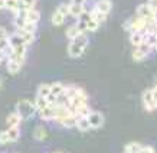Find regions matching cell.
Returning a JSON list of instances; mask_svg holds the SVG:
<instances>
[{
	"label": "cell",
	"instance_id": "1",
	"mask_svg": "<svg viewBox=\"0 0 157 153\" xmlns=\"http://www.w3.org/2000/svg\"><path fill=\"white\" fill-rule=\"evenodd\" d=\"M88 43H90L88 36H86L85 33H81L79 36H76L75 39L69 41L68 48H67L68 55H69L71 58H79L82 53H84V51L86 49Z\"/></svg>",
	"mask_w": 157,
	"mask_h": 153
},
{
	"label": "cell",
	"instance_id": "2",
	"mask_svg": "<svg viewBox=\"0 0 157 153\" xmlns=\"http://www.w3.org/2000/svg\"><path fill=\"white\" fill-rule=\"evenodd\" d=\"M36 107H35V103L29 100H19L17 104H16V113L22 117V120H28L32 119L35 114H36Z\"/></svg>",
	"mask_w": 157,
	"mask_h": 153
},
{
	"label": "cell",
	"instance_id": "3",
	"mask_svg": "<svg viewBox=\"0 0 157 153\" xmlns=\"http://www.w3.org/2000/svg\"><path fill=\"white\" fill-rule=\"evenodd\" d=\"M136 16L141 18L147 23H151V25H154L157 22V12L148 3H143V5L138 6L137 10H136Z\"/></svg>",
	"mask_w": 157,
	"mask_h": 153
},
{
	"label": "cell",
	"instance_id": "4",
	"mask_svg": "<svg viewBox=\"0 0 157 153\" xmlns=\"http://www.w3.org/2000/svg\"><path fill=\"white\" fill-rule=\"evenodd\" d=\"M153 52V46L148 42H143L140 46H136L133 51V59L134 61H143Z\"/></svg>",
	"mask_w": 157,
	"mask_h": 153
},
{
	"label": "cell",
	"instance_id": "5",
	"mask_svg": "<svg viewBox=\"0 0 157 153\" xmlns=\"http://www.w3.org/2000/svg\"><path fill=\"white\" fill-rule=\"evenodd\" d=\"M86 119L90 121L91 129H100L101 126L104 124V116L101 114L100 111H91L90 114L86 116Z\"/></svg>",
	"mask_w": 157,
	"mask_h": 153
},
{
	"label": "cell",
	"instance_id": "6",
	"mask_svg": "<svg viewBox=\"0 0 157 153\" xmlns=\"http://www.w3.org/2000/svg\"><path fill=\"white\" fill-rule=\"evenodd\" d=\"M141 101H143L144 108H146L147 111H154L157 108V104L154 103V100H153L151 90H146V91H144L143 97H141Z\"/></svg>",
	"mask_w": 157,
	"mask_h": 153
},
{
	"label": "cell",
	"instance_id": "7",
	"mask_svg": "<svg viewBox=\"0 0 157 153\" xmlns=\"http://www.w3.org/2000/svg\"><path fill=\"white\" fill-rule=\"evenodd\" d=\"M94 9L100 13H104L108 16L111 9H113V2L111 0H97L95 5H94Z\"/></svg>",
	"mask_w": 157,
	"mask_h": 153
},
{
	"label": "cell",
	"instance_id": "8",
	"mask_svg": "<svg viewBox=\"0 0 157 153\" xmlns=\"http://www.w3.org/2000/svg\"><path fill=\"white\" fill-rule=\"evenodd\" d=\"M146 38H147V35L144 32H131L130 33V42H131V45L134 48L140 46L143 42H146Z\"/></svg>",
	"mask_w": 157,
	"mask_h": 153
},
{
	"label": "cell",
	"instance_id": "9",
	"mask_svg": "<svg viewBox=\"0 0 157 153\" xmlns=\"http://www.w3.org/2000/svg\"><path fill=\"white\" fill-rule=\"evenodd\" d=\"M86 10L85 5H75V3H69V16L78 19L84 12Z\"/></svg>",
	"mask_w": 157,
	"mask_h": 153
},
{
	"label": "cell",
	"instance_id": "10",
	"mask_svg": "<svg viewBox=\"0 0 157 153\" xmlns=\"http://www.w3.org/2000/svg\"><path fill=\"white\" fill-rule=\"evenodd\" d=\"M9 45H10V48H16V46H22V45H26L25 43V41L22 39V36H20L17 32H14V33L9 35ZM28 46V45H26Z\"/></svg>",
	"mask_w": 157,
	"mask_h": 153
},
{
	"label": "cell",
	"instance_id": "11",
	"mask_svg": "<svg viewBox=\"0 0 157 153\" xmlns=\"http://www.w3.org/2000/svg\"><path fill=\"white\" fill-rule=\"evenodd\" d=\"M5 9L10 10L13 14H16L20 9H22L20 0H5Z\"/></svg>",
	"mask_w": 157,
	"mask_h": 153
},
{
	"label": "cell",
	"instance_id": "12",
	"mask_svg": "<svg viewBox=\"0 0 157 153\" xmlns=\"http://www.w3.org/2000/svg\"><path fill=\"white\" fill-rule=\"evenodd\" d=\"M26 10V9H25ZM40 20V13H39L38 10L35 9H28L26 10V22H30V23H36Z\"/></svg>",
	"mask_w": 157,
	"mask_h": 153
},
{
	"label": "cell",
	"instance_id": "13",
	"mask_svg": "<svg viewBox=\"0 0 157 153\" xmlns=\"http://www.w3.org/2000/svg\"><path fill=\"white\" fill-rule=\"evenodd\" d=\"M6 68H7V72L9 74H17L20 71V68H22V64H19L17 61H14V59H6Z\"/></svg>",
	"mask_w": 157,
	"mask_h": 153
},
{
	"label": "cell",
	"instance_id": "14",
	"mask_svg": "<svg viewBox=\"0 0 157 153\" xmlns=\"http://www.w3.org/2000/svg\"><path fill=\"white\" fill-rule=\"evenodd\" d=\"M16 32L22 36L26 45H30L35 42V32H29V30H23V29H16Z\"/></svg>",
	"mask_w": 157,
	"mask_h": 153
},
{
	"label": "cell",
	"instance_id": "15",
	"mask_svg": "<svg viewBox=\"0 0 157 153\" xmlns=\"http://www.w3.org/2000/svg\"><path fill=\"white\" fill-rule=\"evenodd\" d=\"M6 123H7L9 127H19L20 123H22V117H20L17 113H12V114L7 116Z\"/></svg>",
	"mask_w": 157,
	"mask_h": 153
},
{
	"label": "cell",
	"instance_id": "16",
	"mask_svg": "<svg viewBox=\"0 0 157 153\" xmlns=\"http://www.w3.org/2000/svg\"><path fill=\"white\" fill-rule=\"evenodd\" d=\"M76 120H78V117H76L75 114H69V116H67V117H63L59 123H61L63 127H67V129H72V127L76 126Z\"/></svg>",
	"mask_w": 157,
	"mask_h": 153
},
{
	"label": "cell",
	"instance_id": "17",
	"mask_svg": "<svg viewBox=\"0 0 157 153\" xmlns=\"http://www.w3.org/2000/svg\"><path fill=\"white\" fill-rule=\"evenodd\" d=\"M98 28H100V23L88 12V16H86V32H95V30H98Z\"/></svg>",
	"mask_w": 157,
	"mask_h": 153
},
{
	"label": "cell",
	"instance_id": "18",
	"mask_svg": "<svg viewBox=\"0 0 157 153\" xmlns=\"http://www.w3.org/2000/svg\"><path fill=\"white\" fill-rule=\"evenodd\" d=\"M65 88L67 87L63 85L62 82H52L51 84V94L52 96H55V97H58V96H61V94H63L65 92Z\"/></svg>",
	"mask_w": 157,
	"mask_h": 153
},
{
	"label": "cell",
	"instance_id": "19",
	"mask_svg": "<svg viewBox=\"0 0 157 153\" xmlns=\"http://www.w3.org/2000/svg\"><path fill=\"white\" fill-rule=\"evenodd\" d=\"M65 19H67V18H65V16H63V14L61 13V12H59V10H55V12H53L52 13V18H51V22H52V25L53 26H61V25H63V22H65Z\"/></svg>",
	"mask_w": 157,
	"mask_h": 153
},
{
	"label": "cell",
	"instance_id": "20",
	"mask_svg": "<svg viewBox=\"0 0 157 153\" xmlns=\"http://www.w3.org/2000/svg\"><path fill=\"white\" fill-rule=\"evenodd\" d=\"M75 127L79 130V131H88V130L91 129L90 121H88V119H86V117H78Z\"/></svg>",
	"mask_w": 157,
	"mask_h": 153
},
{
	"label": "cell",
	"instance_id": "21",
	"mask_svg": "<svg viewBox=\"0 0 157 153\" xmlns=\"http://www.w3.org/2000/svg\"><path fill=\"white\" fill-rule=\"evenodd\" d=\"M6 134H7V139L9 142H16V140L20 137V130L19 127H9V129L6 130Z\"/></svg>",
	"mask_w": 157,
	"mask_h": 153
},
{
	"label": "cell",
	"instance_id": "22",
	"mask_svg": "<svg viewBox=\"0 0 157 153\" xmlns=\"http://www.w3.org/2000/svg\"><path fill=\"white\" fill-rule=\"evenodd\" d=\"M90 113H91V110H90V105H88V103H86V104L79 105V107H76L75 110H74V114H75L76 117H86Z\"/></svg>",
	"mask_w": 157,
	"mask_h": 153
},
{
	"label": "cell",
	"instance_id": "23",
	"mask_svg": "<svg viewBox=\"0 0 157 153\" xmlns=\"http://www.w3.org/2000/svg\"><path fill=\"white\" fill-rule=\"evenodd\" d=\"M39 116H40V119L43 120H53V107L52 105H48V107H45L42 110L38 111Z\"/></svg>",
	"mask_w": 157,
	"mask_h": 153
},
{
	"label": "cell",
	"instance_id": "24",
	"mask_svg": "<svg viewBox=\"0 0 157 153\" xmlns=\"http://www.w3.org/2000/svg\"><path fill=\"white\" fill-rule=\"evenodd\" d=\"M82 32L78 29V26L76 25H74V26H69V28L65 30V36H67L69 41H72V39H75L76 36H79Z\"/></svg>",
	"mask_w": 157,
	"mask_h": 153
},
{
	"label": "cell",
	"instance_id": "25",
	"mask_svg": "<svg viewBox=\"0 0 157 153\" xmlns=\"http://www.w3.org/2000/svg\"><path fill=\"white\" fill-rule=\"evenodd\" d=\"M140 149H141V144L138 142H131L124 146V153H140Z\"/></svg>",
	"mask_w": 157,
	"mask_h": 153
},
{
	"label": "cell",
	"instance_id": "26",
	"mask_svg": "<svg viewBox=\"0 0 157 153\" xmlns=\"http://www.w3.org/2000/svg\"><path fill=\"white\" fill-rule=\"evenodd\" d=\"M46 136H48V133H46V129L43 127V126H38L36 129L33 130V137L36 140H45L46 139Z\"/></svg>",
	"mask_w": 157,
	"mask_h": 153
},
{
	"label": "cell",
	"instance_id": "27",
	"mask_svg": "<svg viewBox=\"0 0 157 153\" xmlns=\"http://www.w3.org/2000/svg\"><path fill=\"white\" fill-rule=\"evenodd\" d=\"M51 94V84H40L38 87V91H36V96L39 97H48Z\"/></svg>",
	"mask_w": 157,
	"mask_h": 153
},
{
	"label": "cell",
	"instance_id": "28",
	"mask_svg": "<svg viewBox=\"0 0 157 153\" xmlns=\"http://www.w3.org/2000/svg\"><path fill=\"white\" fill-rule=\"evenodd\" d=\"M48 100H46V97H39L36 96V100H35V107H36V110H42L45 107H48Z\"/></svg>",
	"mask_w": 157,
	"mask_h": 153
},
{
	"label": "cell",
	"instance_id": "29",
	"mask_svg": "<svg viewBox=\"0 0 157 153\" xmlns=\"http://www.w3.org/2000/svg\"><path fill=\"white\" fill-rule=\"evenodd\" d=\"M90 13H91V16L94 18V19L98 22V23H102V22H105V19H107V14H104V13H100V12H97L95 9H92V10H90Z\"/></svg>",
	"mask_w": 157,
	"mask_h": 153
},
{
	"label": "cell",
	"instance_id": "30",
	"mask_svg": "<svg viewBox=\"0 0 157 153\" xmlns=\"http://www.w3.org/2000/svg\"><path fill=\"white\" fill-rule=\"evenodd\" d=\"M20 5H22V9H33L36 0H20Z\"/></svg>",
	"mask_w": 157,
	"mask_h": 153
},
{
	"label": "cell",
	"instance_id": "31",
	"mask_svg": "<svg viewBox=\"0 0 157 153\" xmlns=\"http://www.w3.org/2000/svg\"><path fill=\"white\" fill-rule=\"evenodd\" d=\"M58 10H59L65 18H68V16H69V3H62V5L58 7Z\"/></svg>",
	"mask_w": 157,
	"mask_h": 153
},
{
	"label": "cell",
	"instance_id": "32",
	"mask_svg": "<svg viewBox=\"0 0 157 153\" xmlns=\"http://www.w3.org/2000/svg\"><path fill=\"white\" fill-rule=\"evenodd\" d=\"M10 143L9 139H7V134H6V130L5 131H0V144H7Z\"/></svg>",
	"mask_w": 157,
	"mask_h": 153
},
{
	"label": "cell",
	"instance_id": "33",
	"mask_svg": "<svg viewBox=\"0 0 157 153\" xmlns=\"http://www.w3.org/2000/svg\"><path fill=\"white\" fill-rule=\"evenodd\" d=\"M140 153H156V150H154L151 146H141Z\"/></svg>",
	"mask_w": 157,
	"mask_h": 153
},
{
	"label": "cell",
	"instance_id": "34",
	"mask_svg": "<svg viewBox=\"0 0 157 153\" xmlns=\"http://www.w3.org/2000/svg\"><path fill=\"white\" fill-rule=\"evenodd\" d=\"M9 38V33H7V30L5 28H2L0 26V39H7Z\"/></svg>",
	"mask_w": 157,
	"mask_h": 153
},
{
	"label": "cell",
	"instance_id": "35",
	"mask_svg": "<svg viewBox=\"0 0 157 153\" xmlns=\"http://www.w3.org/2000/svg\"><path fill=\"white\" fill-rule=\"evenodd\" d=\"M151 94H153V100H154V103L157 104V84H156V87L151 90Z\"/></svg>",
	"mask_w": 157,
	"mask_h": 153
},
{
	"label": "cell",
	"instance_id": "36",
	"mask_svg": "<svg viewBox=\"0 0 157 153\" xmlns=\"http://www.w3.org/2000/svg\"><path fill=\"white\" fill-rule=\"evenodd\" d=\"M86 0H71V3H75V5H85Z\"/></svg>",
	"mask_w": 157,
	"mask_h": 153
},
{
	"label": "cell",
	"instance_id": "37",
	"mask_svg": "<svg viewBox=\"0 0 157 153\" xmlns=\"http://www.w3.org/2000/svg\"><path fill=\"white\" fill-rule=\"evenodd\" d=\"M153 49L157 51V32L154 33V42H153Z\"/></svg>",
	"mask_w": 157,
	"mask_h": 153
},
{
	"label": "cell",
	"instance_id": "38",
	"mask_svg": "<svg viewBox=\"0 0 157 153\" xmlns=\"http://www.w3.org/2000/svg\"><path fill=\"white\" fill-rule=\"evenodd\" d=\"M3 59H6V53H5V51H2V49H0V64H2Z\"/></svg>",
	"mask_w": 157,
	"mask_h": 153
},
{
	"label": "cell",
	"instance_id": "39",
	"mask_svg": "<svg viewBox=\"0 0 157 153\" xmlns=\"http://www.w3.org/2000/svg\"><path fill=\"white\" fill-rule=\"evenodd\" d=\"M5 9V0H0V10Z\"/></svg>",
	"mask_w": 157,
	"mask_h": 153
},
{
	"label": "cell",
	"instance_id": "40",
	"mask_svg": "<svg viewBox=\"0 0 157 153\" xmlns=\"http://www.w3.org/2000/svg\"><path fill=\"white\" fill-rule=\"evenodd\" d=\"M2 84H3V78H2V75H0V87H2Z\"/></svg>",
	"mask_w": 157,
	"mask_h": 153
}]
</instances>
